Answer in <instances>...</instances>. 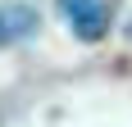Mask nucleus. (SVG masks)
<instances>
[{
    "label": "nucleus",
    "mask_w": 132,
    "mask_h": 127,
    "mask_svg": "<svg viewBox=\"0 0 132 127\" xmlns=\"http://www.w3.org/2000/svg\"><path fill=\"white\" fill-rule=\"evenodd\" d=\"M59 14L78 41H100L109 32V18H114L109 0H59Z\"/></svg>",
    "instance_id": "obj_1"
},
{
    "label": "nucleus",
    "mask_w": 132,
    "mask_h": 127,
    "mask_svg": "<svg viewBox=\"0 0 132 127\" xmlns=\"http://www.w3.org/2000/svg\"><path fill=\"white\" fill-rule=\"evenodd\" d=\"M37 9L32 5H18V0H9V5H0V46H18V41H27L32 32H37Z\"/></svg>",
    "instance_id": "obj_2"
}]
</instances>
